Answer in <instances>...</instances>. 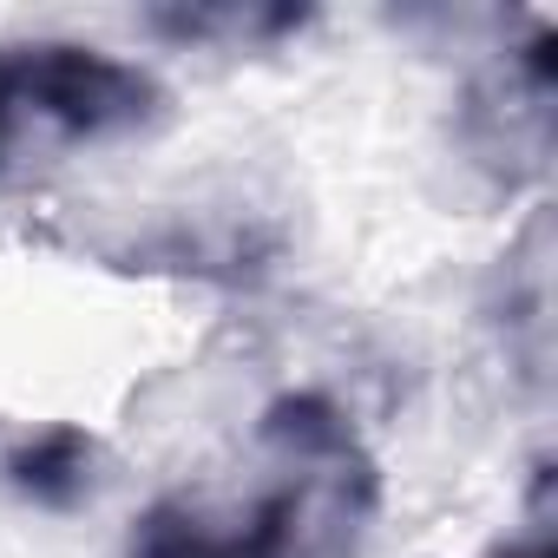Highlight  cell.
I'll return each mask as SVG.
<instances>
[{"mask_svg": "<svg viewBox=\"0 0 558 558\" xmlns=\"http://www.w3.org/2000/svg\"><path fill=\"white\" fill-rule=\"evenodd\" d=\"M263 486L236 512H204L197 499H151L132 532V558H355L375 506L381 466L355 421L316 395L290 388L256 414Z\"/></svg>", "mask_w": 558, "mask_h": 558, "instance_id": "1", "label": "cell"}, {"mask_svg": "<svg viewBox=\"0 0 558 558\" xmlns=\"http://www.w3.org/2000/svg\"><path fill=\"white\" fill-rule=\"evenodd\" d=\"M165 119V86L80 40H14L0 47V171L40 132L47 145H112Z\"/></svg>", "mask_w": 558, "mask_h": 558, "instance_id": "2", "label": "cell"}, {"mask_svg": "<svg viewBox=\"0 0 558 558\" xmlns=\"http://www.w3.org/2000/svg\"><path fill=\"white\" fill-rule=\"evenodd\" d=\"M551 47H558V34L551 27H532V40L512 47L506 66L486 86H473V99H466L460 132L480 151V165H493L506 184H512V158H525V171L545 165V145H551V93H558Z\"/></svg>", "mask_w": 558, "mask_h": 558, "instance_id": "3", "label": "cell"}, {"mask_svg": "<svg viewBox=\"0 0 558 558\" xmlns=\"http://www.w3.org/2000/svg\"><path fill=\"white\" fill-rule=\"evenodd\" d=\"M0 480L40 512H73L99 486V434L53 421V427H40V434H27L0 453Z\"/></svg>", "mask_w": 558, "mask_h": 558, "instance_id": "4", "label": "cell"}, {"mask_svg": "<svg viewBox=\"0 0 558 558\" xmlns=\"http://www.w3.org/2000/svg\"><path fill=\"white\" fill-rule=\"evenodd\" d=\"M316 14L310 8H151L145 27L165 34V40H184V47H210V40H283V34H303Z\"/></svg>", "mask_w": 558, "mask_h": 558, "instance_id": "5", "label": "cell"}, {"mask_svg": "<svg viewBox=\"0 0 558 558\" xmlns=\"http://www.w3.org/2000/svg\"><path fill=\"white\" fill-rule=\"evenodd\" d=\"M486 558H558V532H551V480H538L525 532H519V538H506V545H493Z\"/></svg>", "mask_w": 558, "mask_h": 558, "instance_id": "6", "label": "cell"}]
</instances>
